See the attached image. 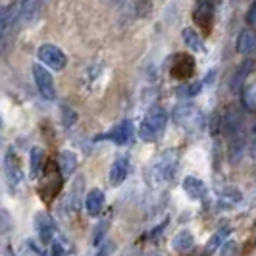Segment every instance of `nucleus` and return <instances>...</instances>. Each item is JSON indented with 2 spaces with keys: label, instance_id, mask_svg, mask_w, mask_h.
Returning <instances> with one entry per match:
<instances>
[{
  "label": "nucleus",
  "instance_id": "obj_1",
  "mask_svg": "<svg viewBox=\"0 0 256 256\" xmlns=\"http://www.w3.org/2000/svg\"><path fill=\"white\" fill-rule=\"evenodd\" d=\"M168 126V112L162 106H150L144 114V120L139 126V137L146 142L158 141V137L164 133Z\"/></svg>",
  "mask_w": 256,
  "mask_h": 256
},
{
  "label": "nucleus",
  "instance_id": "obj_2",
  "mask_svg": "<svg viewBox=\"0 0 256 256\" xmlns=\"http://www.w3.org/2000/svg\"><path fill=\"white\" fill-rule=\"evenodd\" d=\"M178 162H180V158H178V154L174 152V150H168V152L162 154L152 168L154 183L162 185V183H170V181L174 180L176 172H178Z\"/></svg>",
  "mask_w": 256,
  "mask_h": 256
},
{
  "label": "nucleus",
  "instance_id": "obj_3",
  "mask_svg": "<svg viewBox=\"0 0 256 256\" xmlns=\"http://www.w3.org/2000/svg\"><path fill=\"white\" fill-rule=\"evenodd\" d=\"M133 137H135V126H133V122H131V120H124V122L118 124L114 129H110L108 133L98 135L94 141H112L114 144L124 146V144H128V142L133 141Z\"/></svg>",
  "mask_w": 256,
  "mask_h": 256
},
{
  "label": "nucleus",
  "instance_id": "obj_4",
  "mask_svg": "<svg viewBox=\"0 0 256 256\" xmlns=\"http://www.w3.org/2000/svg\"><path fill=\"white\" fill-rule=\"evenodd\" d=\"M37 56L42 64L46 66V68H50V70H54V72H62L66 64H68V58H66L64 50L58 48L56 44H42V46H38Z\"/></svg>",
  "mask_w": 256,
  "mask_h": 256
},
{
  "label": "nucleus",
  "instance_id": "obj_5",
  "mask_svg": "<svg viewBox=\"0 0 256 256\" xmlns=\"http://www.w3.org/2000/svg\"><path fill=\"white\" fill-rule=\"evenodd\" d=\"M33 79L37 90L40 92L42 98L46 100H56V87H54V79H52L50 72L46 68H42L40 64L33 66Z\"/></svg>",
  "mask_w": 256,
  "mask_h": 256
},
{
  "label": "nucleus",
  "instance_id": "obj_6",
  "mask_svg": "<svg viewBox=\"0 0 256 256\" xmlns=\"http://www.w3.org/2000/svg\"><path fill=\"white\" fill-rule=\"evenodd\" d=\"M4 174H6V180H8V185L12 189H18L24 181V170H22V164H20V156L16 154L14 148H10L6 156H4Z\"/></svg>",
  "mask_w": 256,
  "mask_h": 256
},
{
  "label": "nucleus",
  "instance_id": "obj_7",
  "mask_svg": "<svg viewBox=\"0 0 256 256\" xmlns=\"http://www.w3.org/2000/svg\"><path fill=\"white\" fill-rule=\"evenodd\" d=\"M33 224H35V231H37L40 243L48 244L54 241V222L46 212H37L33 218Z\"/></svg>",
  "mask_w": 256,
  "mask_h": 256
},
{
  "label": "nucleus",
  "instance_id": "obj_8",
  "mask_svg": "<svg viewBox=\"0 0 256 256\" xmlns=\"http://www.w3.org/2000/svg\"><path fill=\"white\" fill-rule=\"evenodd\" d=\"M170 72L176 79H189L194 74V58L189 54H176Z\"/></svg>",
  "mask_w": 256,
  "mask_h": 256
},
{
  "label": "nucleus",
  "instance_id": "obj_9",
  "mask_svg": "<svg viewBox=\"0 0 256 256\" xmlns=\"http://www.w3.org/2000/svg\"><path fill=\"white\" fill-rule=\"evenodd\" d=\"M129 174V160L126 156H120L116 158L112 168H110V174H108V180H110V185L112 187H120L124 181L128 180Z\"/></svg>",
  "mask_w": 256,
  "mask_h": 256
},
{
  "label": "nucleus",
  "instance_id": "obj_10",
  "mask_svg": "<svg viewBox=\"0 0 256 256\" xmlns=\"http://www.w3.org/2000/svg\"><path fill=\"white\" fill-rule=\"evenodd\" d=\"M183 191L187 192L192 200H204L206 194H208V187L202 180H198L194 176H187L183 180Z\"/></svg>",
  "mask_w": 256,
  "mask_h": 256
},
{
  "label": "nucleus",
  "instance_id": "obj_11",
  "mask_svg": "<svg viewBox=\"0 0 256 256\" xmlns=\"http://www.w3.org/2000/svg\"><path fill=\"white\" fill-rule=\"evenodd\" d=\"M243 200V192L239 191L237 187H224L222 191H220V196H218V208H233V206H237L239 202Z\"/></svg>",
  "mask_w": 256,
  "mask_h": 256
},
{
  "label": "nucleus",
  "instance_id": "obj_12",
  "mask_svg": "<svg viewBox=\"0 0 256 256\" xmlns=\"http://www.w3.org/2000/svg\"><path fill=\"white\" fill-rule=\"evenodd\" d=\"M83 202H85V210L89 216H98L104 208V192L100 189H90Z\"/></svg>",
  "mask_w": 256,
  "mask_h": 256
},
{
  "label": "nucleus",
  "instance_id": "obj_13",
  "mask_svg": "<svg viewBox=\"0 0 256 256\" xmlns=\"http://www.w3.org/2000/svg\"><path fill=\"white\" fill-rule=\"evenodd\" d=\"M212 0H198L196 2V8H194V14H192V18H194V22L198 24L200 27H204L208 29L210 26V22H212Z\"/></svg>",
  "mask_w": 256,
  "mask_h": 256
},
{
  "label": "nucleus",
  "instance_id": "obj_14",
  "mask_svg": "<svg viewBox=\"0 0 256 256\" xmlns=\"http://www.w3.org/2000/svg\"><path fill=\"white\" fill-rule=\"evenodd\" d=\"M42 170H44V150L38 146H33L29 152V176H31V180H37L42 174Z\"/></svg>",
  "mask_w": 256,
  "mask_h": 256
},
{
  "label": "nucleus",
  "instance_id": "obj_15",
  "mask_svg": "<svg viewBox=\"0 0 256 256\" xmlns=\"http://www.w3.org/2000/svg\"><path fill=\"white\" fill-rule=\"evenodd\" d=\"M192 244H194V237H192V233L189 230H181L176 233V237H174V241H172V248L176 250V252H187V250H191Z\"/></svg>",
  "mask_w": 256,
  "mask_h": 256
},
{
  "label": "nucleus",
  "instance_id": "obj_16",
  "mask_svg": "<svg viewBox=\"0 0 256 256\" xmlns=\"http://www.w3.org/2000/svg\"><path fill=\"white\" fill-rule=\"evenodd\" d=\"M256 50V33L250 29H244L237 37V52L241 54H252Z\"/></svg>",
  "mask_w": 256,
  "mask_h": 256
},
{
  "label": "nucleus",
  "instance_id": "obj_17",
  "mask_svg": "<svg viewBox=\"0 0 256 256\" xmlns=\"http://www.w3.org/2000/svg\"><path fill=\"white\" fill-rule=\"evenodd\" d=\"M81 194H83V176H77L76 181H74V185H72V191H70L68 198H66V206H68L72 212L79 210Z\"/></svg>",
  "mask_w": 256,
  "mask_h": 256
},
{
  "label": "nucleus",
  "instance_id": "obj_18",
  "mask_svg": "<svg viewBox=\"0 0 256 256\" xmlns=\"http://www.w3.org/2000/svg\"><path fill=\"white\" fill-rule=\"evenodd\" d=\"M194 118H196V110H194V106L189 102H183L180 106H176V110H174V120L181 124V126H187L189 122H194Z\"/></svg>",
  "mask_w": 256,
  "mask_h": 256
},
{
  "label": "nucleus",
  "instance_id": "obj_19",
  "mask_svg": "<svg viewBox=\"0 0 256 256\" xmlns=\"http://www.w3.org/2000/svg\"><path fill=\"white\" fill-rule=\"evenodd\" d=\"M58 168H60V174L62 176H72L77 168V154L72 152V150H64V152L60 154Z\"/></svg>",
  "mask_w": 256,
  "mask_h": 256
},
{
  "label": "nucleus",
  "instance_id": "obj_20",
  "mask_svg": "<svg viewBox=\"0 0 256 256\" xmlns=\"http://www.w3.org/2000/svg\"><path fill=\"white\" fill-rule=\"evenodd\" d=\"M230 233H231V228H222V230H218L212 237H210V241H208V244H206V250H208V252L218 250L220 246L228 241Z\"/></svg>",
  "mask_w": 256,
  "mask_h": 256
},
{
  "label": "nucleus",
  "instance_id": "obj_21",
  "mask_svg": "<svg viewBox=\"0 0 256 256\" xmlns=\"http://www.w3.org/2000/svg\"><path fill=\"white\" fill-rule=\"evenodd\" d=\"M183 40H185V44L194 52H200L204 48V46H202V38H200V35H198L192 27L183 29Z\"/></svg>",
  "mask_w": 256,
  "mask_h": 256
},
{
  "label": "nucleus",
  "instance_id": "obj_22",
  "mask_svg": "<svg viewBox=\"0 0 256 256\" xmlns=\"http://www.w3.org/2000/svg\"><path fill=\"white\" fill-rule=\"evenodd\" d=\"M200 90H202V81H194L191 85H183L181 89H178V94L187 96V98H192V96H196Z\"/></svg>",
  "mask_w": 256,
  "mask_h": 256
},
{
  "label": "nucleus",
  "instance_id": "obj_23",
  "mask_svg": "<svg viewBox=\"0 0 256 256\" xmlns=\"http://www.w3.org/2000/svg\"><path fill=\"white\" fill-rule=\"evenodd\" d=\"M108 231V222L104 220V222H100L98 226H96V230H94V235H92V243L94 244H100L104 241V233Z\"/></svg>",
  "mask_w": 256,
  "mask_h": 256
},
{
  "label": "nucleus",
  "instance_id": "obj_24",
  "mask_svg": "<svg viewBox=\"0 0 256 256\" xmlns=\"http://www.w3.org/2000/svg\"><path fill=\"white\" fill-rule=\"evenodd\" d=\"M12 230V218L6 210H0V233H8Z\"/></svg>",
  "mask_w": 256,
  "mask_h": 256
},
{
  "label": "nucleus",
  "instance_id": "obj_25",
  "mask_svg": "<svg viewBox=\"0 0 256 256\" xmlns=\"http://www.w3.org/2000/svg\"><path fill=\"white\" fill-rule=\"evenodd\" d=\"M62 112H64V126H66V128H72V126L77 122L76 110H72V108L64 106V108H62Z\"/></svg>",
  "mask_w": 256,
  "mask_h": 256
},
{
  "label": "nucleus",
  "instance_id": "obj_26",
  "mask_svg": "<svg viewBox=\"0 0 256 256\" xmlns=\"http://www.w3.org/2000/svg\"><path fill=\"white\" fill-rule=\"evenodd\" d=\"M114 243L112 241H108V239H104L102 241V246H100V250L96 252V256H110L112 252H114Z\"/></svg>",
  "mask_w": 256,
  "mask_h": 256
},
{
  "label": "nucleus",
  "instance_id": "obj_27",
  "mask_svg": "<svg viewBox=\"0 0 256 256\" xmlns=\"http://www.w3.org/2000/svg\"><path fill=\"white\" fill-rule=\"evenodd\" d=\"M50 256H68V254H66V248L60 243H52L50 244Z\"/></svg>",
  "mask_w": 256,
  "mask_h": 256
},
{
  "label": "nucleus",
  "instance_id": "obj_28",
  "mask_svg": "<svg viewBox=\"0 0 256 256\" xmlns=\"http://www.w3.org/2000/svg\"><path fill=\"white\" fill-rule=\"evenodd\" d=\"M246 22H248V24H252V26H256V0L250 4L248 12H246Z\"/></svg>",
  "mask_w": 256,
  "mask_h": 256
},
{
  "label": "nucleus",
  "instance_id": "obj_29",
  "mask_svg": "<svg viewBox=\"0 0 256 256\" xmlns=\"http://www.w3.org/2000/svg\"><path fill=\"white\" fill-rule=\"evenodd\" d=\"M4 29H6V16L0 12V38H2V33H4Z\"/></svg>",
  "mask_w": 256,
  "mask_h": 256
},
{
  "label": "nucleus",
  "instance_id": "obj_30",
  "mask_svg": "<svg viewBox=\"0 0 256 256\" xmlns=\"http://www.w3.org/2000/svg\"><path fill=\"white\" fill-rule=\"evenodd\" d=\"M146 256H164V254H160V252H156V250H152V252H148Z\"/></svg>",
  "mask_w": 256,
  "mask_h": 256
},
{
  "label": "nucleus",
  "instance_id": "obj_31",
  "mask_svg": "<svg viewBox=\"0 0 256 256\" xmlns=\"http://www.w3.org/2000/svg\"><path fill=\"white\" fill-rule=\"evenodd\" d=\"M6 256H16V254H14L12 248H6Z\"/></svg>",
  "mask_w": 256,
  "mask_h": 256
}]
</instances>
